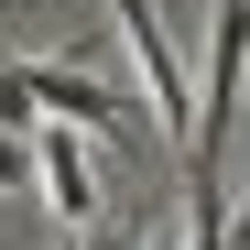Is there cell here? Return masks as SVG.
Returning a JSON list of instances; mask_svg holds the SVG:
<instances>
[{
  "instance_id": "5b68a950",
  "label": "cell",
  "mask_w": 250,
  "mask_h": 250,
  "mask_svg": "<svg viewBox=\"0 0 250 250\" xmlns=\"http://www.w3.org/2000/svg\"><path fill=\"white\" fill-rule=\"evenodd\" d=\"M185 250H229V207L218 196H185Z\"/></svg>"
},
{
  "instance_id": "ba28073f",
  "label": "cell",
  "mask_w": 250,
  "mask_h": 250,
  "mask_svg": "<svg viewBox=\"0 0 250 250\" xmlns=\"http://www.w3.org/2000/svg\"><path fill=\"white\" fill-rule=\"evenodd\" d=\"M76 250H131V239H120V229H87V239H76Z\"/></svg>"
},
{
  "instance_id": "6da1fadb",
  "label": "cell",
  "mask_w": 250,
  "mask_h": 250,
  "mask_svg": "<svg viewBox=\"0 0 250 250\" xmlns=\"http://www.w3.org/2000/svg\"><path fill=\"white\" fill-rule=\"evenodd\" d=\"M250 120V0H218L207 22V87H196V142H185V196H218V163Z\"/></svg>"
},
{
  "instance_id": "277c9868",
  "label": "cell",
  "mask_w": 250,
  "mask_h": 250,
  "mask_svg": "<svg viewBox=\"0 0 250 250\" xmlns=\"http://www.w3.org/2000/svg\"><path fill=\"white\" fill-rule=\"evenodd\" d=\"M33 174H44L55 218H65L76 239L98 229V163H87V131H65V120H44V131H33Z\"/></svg>"
},
{
  "instance_id": "3957f363",
  "label": "cell",
  "mask_w": 250,
  "mask_h": 250,
  "mask_svg": "<svg viewBox=\"0 0 250 250\" xmlns=\"http://www.w3.org/2000/svg\"><path fill=\"white\" fill-rule=\"evenodd\" d=\"M22 76V98L33 109H55L65 131H87V142H142V120H131V98H109L98 76H76V65H11Z\"/></svg>"
},
{
  "instance_id": "7a4b0ae2",
  "label": "cell",
  "mask_w": 250,
  "mask_h": 250,
  "mask_svg": "<svg viewBox=\"0 0 250 250\" xmlns=\"http://www.w3.org/2000/svg\"><path fill=\"white\" fill-rule=\"evenodd\" d=\"M120 11V44L142 55V87H152V131L163 142H196V87H185V55L163 44V11L152 0H109Z\"/></svg>"
},
{
  "instance_id": "52a82bcc",
  "label": "cell",
  "mask_w": 250,
  "mask_h": 250,
  "mask_svg": "<svg viewBox=\"0 0 250 250\" xmlns=\"http://www.w3.org/2000/svg\"><path fill=\"white\" fill-rule=\"evenodd\" d=\"M22 120H33V98H22V76L0 65V131H22Z\"/></svg>"
},
{
  "instance_id": "8992f818",
  "label": "cell",
  "mask_w": 250,
  "mask_h": 250,
  "mask_svg": "<svg viewBox=\"0 0 250 250\" xmlns=\"http://www.w3.org/2000/svg\"><path fill=\"white\" fill-rule=\"evenodd\" d=\"M0 185H33V131H0Z\"/></svg>"
}]
</instances>
